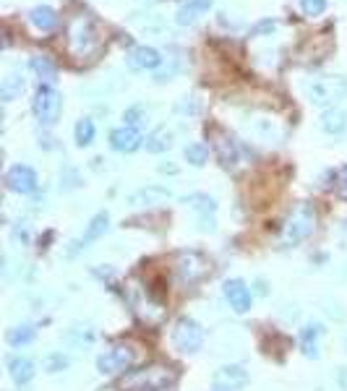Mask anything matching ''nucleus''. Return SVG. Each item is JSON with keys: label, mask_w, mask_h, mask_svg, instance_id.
Segmentation results:
<instances>
[{"label": "nucleus", "mask_w": 347, "mask_h": 391, "mask_svg": "<svg viewBox=\"0 0 347 391\" xmlns=\"http://www.w3.org/2000/svg\"><path fill=\"white\" fill-rule=\"evenodd\" d=\"M6 188H8L11 193H18V196H26V193H35L37 191V172L29 167V164H13L8 172H6V178H3Z\"/></svg>", "instance_id": "10"}, {"label": "nucleus", "mask_w": 347, "mask_h": 391, "mask_svg": "<svg viewBox=\"0 0 347 391\" xmlns=\"http://www.w3.org/2000/svg\"><path fill=\"white\" fill-rule=\"evenodd\" d=\"M95 133H97V128H95V120L92 118H81L76 123V128H73V138H76L78 146L92 144V141H95Z\"/></svg>", "instance_id": "28"}, {"label": "nucleus", "mask_w": 347, "mask_h": 391, "mask_svg": "<svg viewBox=\"0 0 347 391\" xmlns=\"http://www.w3.org/2000/svg\"><path fill=\"white\" fill-rule=\"evenodd\" d=\"M32 110H35V118L42 123V126H52L55 120L61 118L63 110V97L52 86L42 84L37 89L35 100H32Z\"/></svg>", "instance_id": "8"}, {"label": "nucleus", "mask_w": 347, "mask_h": 391, "mask_svg": "<svg viewBox=\"0 0 347 391\" xmlns=\"http://www.w3.org/2000/svg\"><path fill=\"white\" fill-rule=\"evenodd\" d=\"M209 136H212L214 154L222 162V167H235V162H238V141L227 131H222V128H212Z\"/></svg>", "instance_id": "12"}, {"label": "nucleus", "mask_w": 347, "mask_h": 391, "mask_svg": "<svg viewBox=\"0 0 347 391\" xmlns=\"http://www.w3.org/2000/svg\"><path fill=\"white\" fill-rule=\"evenodd\" d=\"M217 391H227V389H217Z\"/></svg>", "instance_id": "34"}, {"label": "nucleus", "mask_w": 347, "mask_h": 391, "mask_svg": "<svg viewBox=\"0 0 347 391\" xmlns=\"http://www.w3.org/2000/svg\"><path fill=\"white\" fill-rule=\"evenodd\" d=\"M253 131H256L264 141H274V138H277V133H274L277 126H274L272 120H253Z\"/></svg>", "instance_id": "31"}, {"label": "nucleus", "mask_w": 347, "mask_h": 391, "mask_svg": "<svg viewBox=\"0 0 347 391\" xmlns=\"http://www.w3.org/2000/svg\"><path fill=\"white\" fill-rule=\"evenodd\" d=\"M170 191L162 186H149V188H141V191H136V193L128 198L130 206H152V204H162V201H167L170 198Z\"/></svg>", "instance_id": "21"}, {"label": "nucleus", "mask_w": 347, "mask_h": 391, "mask_svg": "<svg viewBox=\"0 0 347 391\" xmlns=\"http://www.w3.org/2000/svg\"><path fill=\"white\" fill-rule=\"evenodd\" d=\"M68 52L73 55V58H89L92 52L97 50V44H99V37H97V29L95 24H92V18L89 16H76V18H71V24H68Z\"/></svg>", "instance_id": "5"}, {"label": "nucleus", "mask_w": 347, "mask_h": 391, "mask_svg": "<svg viewBox=\"0 0 347 391\" xmlns=\"http://www.w3.org/2000/svg\"><path fill=\"white\" fill-rule=\"evenodd\" d=\"M300 8L305 16H322L327 11V0H300Z\"/></svg>", "instance_id": "32"}, {"label": "nucleus", "mask_w": 347, "mask_h": 391, "mask_svg": "<svg viewBox=\"0 0 347 391\" xmlns=\"http://www.w3.org/2000/svg\"><path fill=\"white\" fill-rule=\"evenodd\" d=\"M32 71H35L37 78L44 81L47 86H50L52 81H55V76H58V68H55V63H52L47 55H35V58H32Z\"/></svg>", "instance_id": "26"}, {"label": "nucleus", "mask_w": 347, "mask_h": 391, "mask_svg": "<svg viewBox=\"0 0 347 391\" xmlns=\"http://www.w3.org/2000/svg\"><path fill=\"white\" fill-rule=\"evenodd\" d=\"M141 144H144V138H141L139 128H133V126H121V128H115L113 133H110V146H113L115 152H121V154L136 152Z\"/></svg>", "instance_id": "15"}, {"label": "nucleus", "mask_w": 347, "mask_h": 391, "mask_svg": "<svg viewBox=\"0 0 347 391\" xmlns=\"http://www.w3.org/2000/svg\"><path fill=\"white\" fill-rule=\"evenodd\" d=\"M37 337V329L32 323H18V326H11L8 332H6V342H8L11 347H26V344H32Z\"/></svg>", "instance_id": "24"}, {"label": "nucleus", "mask_w": 347, "mask_h": 391, "mask_svg": "<svg viewBox=\"0 0 347 391\" xmlns=\"http://www.w3.org/2000/svg\"><path fill=\"white\" fill-rule=\"evenodd\" d=\"M316 230V212H313L311 204H296L287 217L279 224V246L282 248H296L300 246L303 240H308Z\"/></svg>", "instance_id": "1"}, {"label": "nucleus", "mask_w": 347, "mask_h": 391, "mask_svg": "<svg viewBox=\"0 0 347 391\" xmlns=\"http://www.w3.org/2000/svg\"><path fill=\"white\" fill-rule=\"evenodd\" d=\"M222 295H225L227 306L233 308L235 313H248L251 311L253 295L243 279H227L222 284Z\"/></svg>", "instance_id": "11"}, {"label": "nucleus", "mask_w": 347, "mask_h": 391, "mask_svg": "<svg viewBox=\"0 0 347 391\" xmlns=\"http://www.w3.org/2000/svg\"><path fill=\"white\" fill-rule=\"evenodd\" d=\"M170 339H173V347L178 349V352H183V355H196V352L204 347V329H201L199 321L183 315V318L175 321Z\"/></svg>", "instance_id": "7"}, {"label": "nucleus", "mask_w": 347, "mask_h": 391, "mask_svg": "<svg viewBox=\"0 0 347 391\" xmlns=\"http://www.w3.org/2000/svg\"><path fill=\"white\" fill-rule=\"evenodd\" d=\"M21 92H24V76H21V71H8L6 73V78L0 81V100L3 102H13L16 97H21Z\"/></svg>", "instance_id": "22"}, {"label": "nucleus", "mask_w": 347, "mask_h": 391, "mask_svg": "<svg viewBox=\"0 0 347 391\" xmlns=\"http://www.w3.org/2000/svg\"><path fill=\"white\" fill-rule=\"evenodd\" d=\"M324 337V326L319 321L305 323L300 329V349L305 357H319V342Z\"/></svg>", "instance_id": "19"}, {"label": "nucleus", "mask_w": 347, "mask_h": 391, "mask_svg": "<svg viewBox=\"0 0 347 391\" xmlns=\"http://www.w3.org/2000/svg\"><path fill=\"white\" fill-rule=\"evenodd\" d=\"M334 191H337V196L342 201H347V164L337 172V178H334Z\"/></svg>", "instance_id": "33"}, {"label": "nucleus", "mask_w": 347, "mask_h": 391, "mask_svg": "<svg viewBox=\"0 0 347 391\" xmlns=\"http://www.w3.org/2000/svg\"><path fill=\"white\" fill-rule=\"evenodd\" d=\"M207 266H209L207 258L201 253H196V251H183L175 258V277L181 279V284L193 287L196 282L207 277Z\"/></svg>", "instance_id": "9"}, {"label": "nucleus", "mask_w": 347, "mask_h": 391, "mask_svg": "<svg viewBox=\"0 0 347 391\" xmlns=\"http://www.w3.org/2000/svg\"><path fill=\"white\" fill-rule=\"evenodd\" d=\"M322 131L324 133H329V136H339V133H345L347 131V115L337 107H329V110H324L322 115Z\"/></svg>", "instance_id": "23"}, {"label": "nucleus", "mask_w": 347, "mask_h": 391, "mask_svg": "<svg viewBox=\"0 0 347 391\" xmlns=\"http://www.w3.org/2000/svg\"><path fill=\"white\" fill-rule=\"evenodd\" d=\"M185 204L191 206L193 212L199 214V224L204 232H212L214 230V212H217V204H214V198H209L204 193H193L185 198Z\"/></svg>", "instance_id": "14"}, {"label": "nucleus", "mask_w": 347, "mask_h": 391, "mask_svg": "<svg viewBox=\"0 0 347 391\" xmlns=\"http://www.w3.org/2000/svg\"><path fill=\"white\" fill-rule=\"evenodd\" d=\"M214 6V0H188V3H183L181 8H178V16L175 21L181 26H188V24H196L209 8Z\"/></svg>", "instance_id": "20"}, {"label": "nucleus", "mask_w": 347, "mask_h": 391, "mask_svg": "<svg viewBox=\"0 0 347 391\" xmlns=\"http://www.w3.org/2000/svg\"><path fill=\"white\" fill-rule=\"evenodd\" d=\"M42 366L47 373H61V371L68 368V357L63 355V352H52V355H47L42 360Z\"/></svg>", "instance_id": "30"}, {"label": "nucleus", "mask_w": 347, "mask_h": 391, "mask_svg": "<svg viewBox=\"0 0 347 391\" xmlns=\"http://www.w3.org/2000/svg\"><path fill=\"white\" fill-rule=\"evenodd\" d=\"M173 146V133L167 131V128H157L154 133L147 138V152H152V154H162V152H167Z\"/></svg>", "instance_id": "27"}, {"label": "nucleus", "mask_w": 347, "mask_h": 391, "mask_svg": "<svg viewBox=\"0 0 347 391\" xmlns=\"http://www.w3.org/2000/svg\"><path fill=\"white\" fill-rule=\"evenodd\" d=\"M126 298H128V306L133 308V313L139 315L147 326H159V323L165 321V315H167L165 303H162V300H157L154 292H152L147 284H141L139 279L128 282Z\"/></svg>", "instance_id": "2"}, {"label": "nucleus", "mask_w": 347, "mask_h": 391, "mask_svg": "<svg viewBox=\"0 0 347 391\" xmlns=\"http://www.w3.org/2000/svg\"><path fill=\"white\" fill-rule=\"evenodd\" d=\"M162 66V55L154 50V47H133L128 52V68L130 71H152V68H159Z\"/></svg>", "instance_id": "17"}, {"label": "nucleus", "mask_w": 347, "mask_h": 391, "mask_svg": "<svg viewBox=\"0 0 347 391\" xmlns=\"http://www.w3.org/2000/svg\"><path fill=\"white\" fill-rule=\"evenodd\" d=\"M308 102L316 107H331L347 97V78L342 76H313L303 84Z\"/></svg>", "instance_id": "4"}, {"label": "nucleus", "mask_w": 347, "mask_h": 391, "mask_svg": "<svg viewBox=\"0 0 347 391\" xmlns=\"http://www.w3.org/2000/svg\"><path fill=\"white\" fill-rule=\"evenodd\" d=\"M139 347L136 344H130V342H121V344H115L110 347L107 352L97 357V371L102 375H115V373H123V371H130V368L139 363Z\"/></svg>", "instance_id": "6"}, {"label": "nucleus", "mask_w": 347, "mask_h": 391, "mask_svg": "<svg viewBox=\"0 0 347 391\" xmlns=\"http://www.w3.org/2000/svg\"><path fill=\"white\" fill-rule=\"evenodd\" d=\"M183 157H185V162L193 164V167H204L209 160V149L204 144H188L185 146V152H183Z\"/></svg>", "instance_id": "29"}, {"label": "nucleus", "mask_w": 347, "mask_h": 391, "mask_svg": "<svg viewBox=\"0 0 347 391\" xmlns=\"http://www.w3.org/2000/svg\"><path fill=\"white\" fill-rule=\"evenodd\" d=\"M345 347H347V339H345Z\"/></svg>", "instance_id": "35"}, {"label": "nucleus", "mask_w": 347, "mask_h": 391, "mask_svg": "<svg viewBox=\"0 0 347 391\" xmlns=\"http://www.w3.org/2000/svg\"><path fill=\"white\" fill-rule=\"evenodd\" d=\"M212 381L217 389H227V391H235L248 383V371L243 366H222L217 373L212 375Z\"/></svg>", "instance_id": "16"}, {"label": "nucleus", "mask_w": 347, "mask_h": 391, "mask_svg": "<svg viewBox=\"0 0 347 391\" xmlns=\"http://www.w3.org/2000/svg\"><path fill=\"white\" fill-rule=\"evenodd\" d=\"M29 21L32 26H37L39 32H50L58 26V13L50 8V6H37V8L29 11Z\"/></svg>", "instance_id": "25"}, {"label": "nucleus", "mask_w": 347, "mask_h": 391, "mask_svg": "<svg viewBox=\"0 0 347 391\" xmlns=\"http://www.w3.org/2000/svg\"><path fill=\"white\" fill-rule=\"evenodd\" d=\"M175 383V373L167 366H147L141 371H130L123 378V391H167Z\"/></svg>", "instance_id": "3"}, {"label": "nucleus", "mask_w": 347, "mask_h": 391, "mask_svg": "<svg viewBox=\"0 0 347 391\" xmlns=\"http://www.w3.org/2000/svg\"><path fill=\"white\" fill-rule=\"evenodd\" d=\"M35 363L24 355H11L8 357V375L13 378L16 386H26V383L35 378Z\"/></svg>", "instance_id": "18"}, {"label": "nucleus", "mask_w": 347, "mask_h": 391, "mask_svg": "<svg viewBox=\"0 0 347 391\" xmlns=\"http://www.w3.org/2000/svg\"><path fill=\"white\" fill-rule=\"evenodd\" d=\"M107 227H110V214L107 212H99L92 217V222L87 224V232L81 235V238L73 243V248H71V255L78 253V251H84V248H89L95 240H99L107 232Z\"/></svg>", "instance_id": "13"}]
</instances>
